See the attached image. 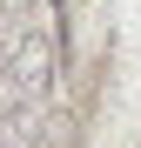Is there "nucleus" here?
Returning <instances> with one entry per match:
<instances>
[{
  "instance_id": "f257e3e1",
  "label": "nucleus",
  "mask_w": 141,
  "mask_h": 148,
  "mask_svg": "<svg viewBox=\"0 0 141 148\" xmlns=\"http://www.w3.org/2000/svg\"><path fill=\"white\" fill-rule=\"evenodd\" d=\"M47 74H54V40H47L40 27L14 34V47H7V81H14V94L34 101V94L47 88Z\"/></svg>"
}]
</instances>
